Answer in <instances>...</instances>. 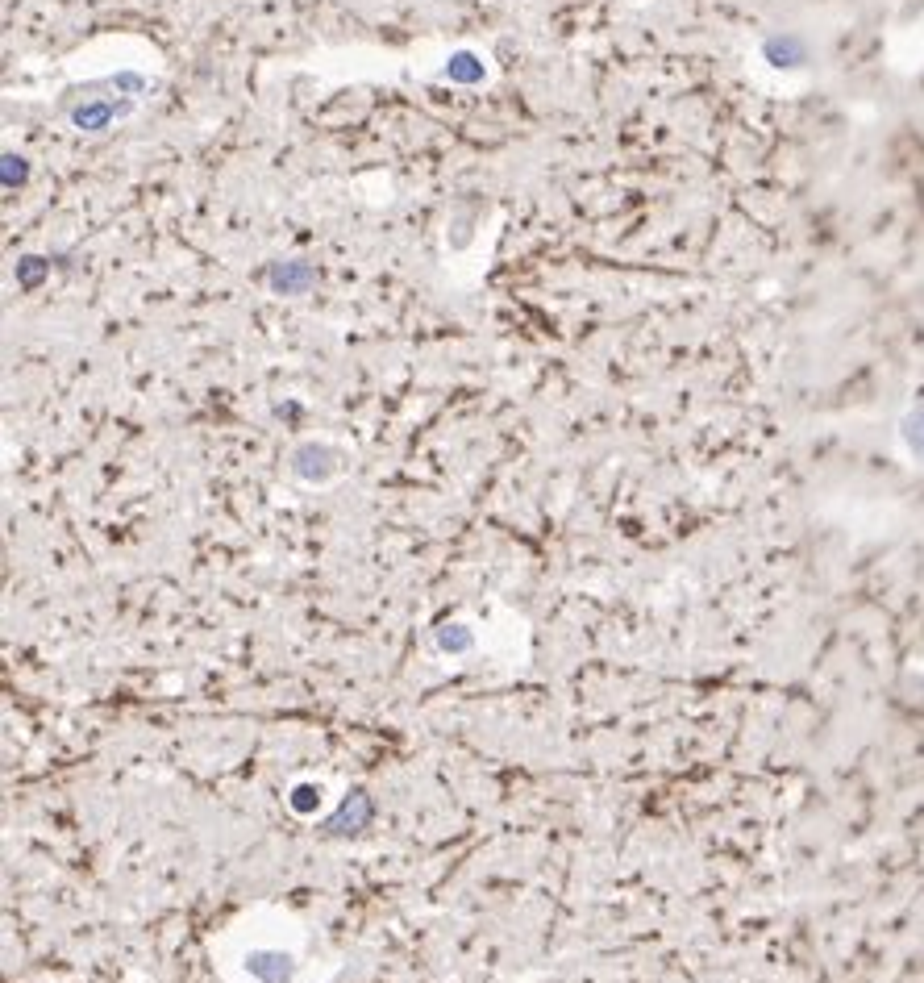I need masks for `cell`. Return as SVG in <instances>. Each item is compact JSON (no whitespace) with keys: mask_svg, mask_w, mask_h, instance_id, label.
Segmentation results:
<instances>
[{"mask_svg":"<svg viewBox=\"0 0 924 983\" xmlns=\"http://www.w3.org/2000/svg\"><path fill=\"white\" fill-rule=\"evenodd\" d=\"M288 467H292L296 480H304V484H329L333 475H338V471L346 467V455H342L338 446H325V442H304V446H296V450H292Z\"/></svg>","mask_w":924,"mask_h":983,"instance_id":"cell-1","label":"cell"},{"mask_svg":"<svg viewBox=\"0 0 924 983\" xmlns=\"http://www.w3.org/2000/svg\"><path fill=\"white\" fill-rule=\"evenodd\" d=\"M242 971L254 983H292L296 959H292L288 950H279V946H259V950H250L246 959H242Z\"/></svg>","mask_w":924,"mask_h":983,"instance_id":"cell-2","label":"cell"},{"mask_svg":"<svg viewBox=\"0 0 924 983\" xmlns=\"http://www.w3.org/2000/svg\"><path fill=\"white\" fill-rule=\"evenodd\" d=\"M371 817H375V800L367 792H350L342 809L329 817V834H358L363 825H371Z\"/></svg>","mask_w":924,"mask_h":983,"instance_id":"cell-3","label":"cell"},{"mask_svg":"<svg viewBox=\"0 0 924 983\" xmlns=\"http://www.w3.org/2000/svg\"><path fill=\"white\" fill-rule=\"evenodd\" d=\"M267 280H271L275 292H304L308 284L317 280V271L308 267V263H300V259H288V263H275L267 271Z\"/></svg>","mask_w":924,"mask_h":983,"instance_id":"cell-4","label":"cell"},{"mask_svg":"<svg viewBox=\"0 0 924 983\" xmlns=\"http://www.w3.org/2000/svg\"><path fill=\"white\" fill-rule=\"evenodd\" d=\"M442 75H446L450 84H462V88H467V84H483V80H487V67H483V59L475 55V50H454L450 63L442 67Z\"/></svg>","mask_w":924,"mask_h":983,"instance_id":"cell-5","label":"cell"},{"mask_svg":"<svg viewBox=\"0 0 924 983\" xmlns=\"http://www.w3.org/2000/svg\"><path fill=\"white\" fill-rule=\"evenodd\" d=\"M117 113H121V109L113 105V100L100 96V100H88V105L75 109V113H71V121L80 125V130L96 134V130H105V125H113V117H117Z\"/></svg>","mask_w":924,"mask_h":983,"instance_id":"cell-6","label":"cell"},{"mask_svg":"<svg viewBox=\"0 0 924 983\" xmlns=\"http://www.w3.org/2000/svg\"><path fill=\"white\" fill-rule=\"evenodd\" d=\"M475 646V634L462 621H450V625H438V650H446V654H462V650H471Z\"/></svg>","mask_w":924,"mask_h":983,"instance_id":"cell-7","label":"cell"},{"mask_svg":"<svg viewBox=\"0 0 924 983\" xmlns=\"http://www.w3.org/2000/svg\"><path fill=\"white\" fill-rule=\"evenodd\" d=\"M766 59L775 63V67H795V63H800V42H795V38L766 42Z\"/></svg>","mask_w":924,"mask_h":983,"instance_id":"cell-8","label":"cell"},{"mask_svg":"<svg viewBox=\"0 0 924 983\" xmlns=\"http://www.w3.org/2000/svg\"><path fill=\"white\" fill-rule=\"evenodd\" d=\"M904 442H908V450L916 459H924V405L904 417Z\"/></svg>","mask_w":924,"mask_h":983,"instance_id":"cell-9","label":"cell"},{"mask_svg":"<svg viewBox=\"0 0 924 983\" xmlns=\"http://www.w3.org/2000/svg\"><path fill=\"white\" fill-rule=\"evenodd\" d=\"M13 180H17V184L25 180V163H21V155H5V188H13Z\"/></svg>","mask_w":924,"mask_h":983,"instance_id":"cell-10","label":"cell"},{"mask_svg":"<svg viewBox=\"0 0 924 983\" xmlns=\"http://www.w3.org/2000/svg\"><path fill=\"white\" fill-rule=\"evenodd\" d=\"M38 275H42V263H38V259H25V263L17 267V280H21V284H34Z\"/></svg>","mask_w":924,"mask_h":983,"instance_id":"cell-11","label":"cell"}]
</instances>
